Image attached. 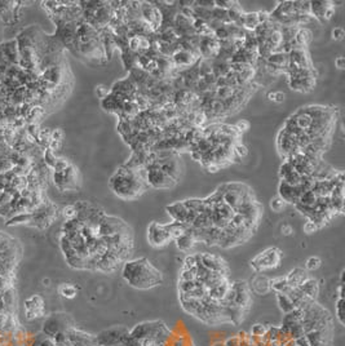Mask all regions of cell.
<instances>
[{"label":"cell","instance_id":"1","mask_svg":"<svg viewBox=\"0 0 345 346\" xmlns=\"http://www.w3.org/2000/svg\"><path fill=\"white\" fill-rule=\"evenodd\" d=\"M123 279L131 287L137 289H149L161 284L163 281L162 273L152 265L147 259H137L124 262L122 270Z\"/></svg>","mask_w":345,"mask_h":346},{"label":"cell","instance_id":"2","mask_svg":"<svg viewBox=\"0 0 345 346\" xmlns=\"http://www.w3.org/2000/svg\"><path fill=\"white\" fill-rule=\"evenodd\" d=\"M112 190L123 200H134L150 188L146 181L141 180L137 169L120 167L109 181Z\"/></svg>","mask_w":345,"mask_h":346},{"label":"cell","instance_id":"3","mask_svg":"<svg viewBox=\"0 0 345 346\" xmlns=\"http://www.w3.org/2000/svg\"><path fill=\"white\" fill-rule=\"evenodd\" d=\"M282 261V251L277 247H270L265 251L260 252L253 260H251V267L256 273H263L268 270L275 269Z\"/></svg>","mask_w":345,"mask_h":346},{"label":"cell","instance_id":"4","mask_svg":"<svg viewBox=\"0 0 345 346\" xmlns=\"http://www.w3.org/2000/svg\"><path fill=\"white\" fill-rule=\"evenodd\" d=\"M70 328H73V323L66 314H53L44 323L43 335L55 337L58 333H66Z\"/></svg>","mask_w":345,"mask_h":346},{"label":"cell","instance_id":"5","mask_svg":"<svg viewBox=\"0 0 345 346\" xmlns=\"http://www.w3.org/2000/svg\"><path fill=\"white\" fill-rule=\"evenodd\" d=\"M145 168H146V171H147L146 182L150 188L162 189V190H164V189H171L176 185V181H174L171 177L164 175L163 172L159 169V167H158V164H157V160H155L154 163L146 166Z\"/></svg>","mask_w":345,"mask_h":346},{"label":"cell","instance_id":"6","mask_svg":"<svg viewBox=\"0 0 345 346\" xmlns=\"http://www.w3.org/2000/svg\"><path fill=\"white\" fill-rule=\"evenodd\" d=\"M147 240L150 245L155 248H161L168 244L172 240L168 230L166 229V224H159L157 221H153L147 227Z\"/></svg>","mask_w":345,"mask_h":346},{"label":"cell","instance_id":"7","mask_svg":"<svg viewBox=\"0 0 345 346\" xmlns=\"http://www.w3.org/2000/svg\"><path fill=\"white\" fill-rule=\"evenodd\" d=\"M130 330L123 326H115V327L105 330L96 336L98 346H114L118 343H122V340L125 335H128Z\"/></svg>","mask_w":345,"mask_h":346},{"label":"cell","instance_id":"8","mask_svg":"<svg viewBox=\"0 0 345 346\" xmlns=\"http://www.w3.org/2000/svg\"><path fill=\"white\" fill-rule=\"evenodd\" d=\"M199 265L208 269L209 271H219V273L226 274V275L229 273L228 265L221 257L216 256V255L207 253V252L198 253V266Z\"/></svg>","mask_w":345,"mask_h":346},{"label":"cell","instance_id":"9","mask_svg":"<svg viewBox=\"0 0 345 346\" xmlns=\"http://www.w3.org/2000/svg\"><path fill=\"white\" fill-rule=\"evenodd\" d=\"M44 311H46V305H44V300L39 296H31L28 300L25 301V315L28 320H34V319H38L40 316L44 315Z\"/></svg>","mask_w":345,"mask_h":346},{"label":"cell","instance_id":"10","mask_svg":"<svg viewBox=\"0 0 345 346\" xmlns=\"http://www.w3.org/2000/svg\"><path fill=\"white\" fill-rule=\"evenodd\" d=\"M157 164L164 175H167L177 182L180 175H181V168H180V162L176 158V155L167 159H157Z\"/></svg>","mask_w":345,"mask_h":346},{"label":"cell","instance_id":"11","mask_svg":"<svg viewBox=\"0 0 345 346\" xmlns=\"http://www.w3.org/2000/svg\"><path fill=\"white\" fill-rule=\"evenodd\" d=\"M288 84L291 89L296 90V92L307 93L314 88L315 78H288Z\"/></svg>","mask_w":345,"mask_h":346},{"label":"cell","instance_id":"12","mask_svg":"<svg viewBox=\"0 0 345 346\" xmlns=\"http://www.w3.org/2000/svg\"><path fill=\"white\" fill-rule=\"evenodd\" d=\"M278 196H281L287 204H296L299 202V195L296 193V188L281 181L278 186Z\"/></svg>","mask_w":345,"mask_h":346},{"label":"cell","instance_id":"13","mask_svg":"<svg viewBox=\"0 0 345 346\" xmlns=\"http://www.w3.org/2000/svg\"><path fill=\"white\" fill-rule=\"evenodd\" d=\"M308 278H309V274H308L307 270L296 267V269L291 270L290 273L286 275V282L291 288H296V287L301 286Z\"/></svg>","mask_w":345,"mask_h":346},{"label":"cell","instance_id":"14","mask_svg":"<svg viewBox=\"0 0 345 346\" xmlns=\"http://www.w3.org/2000/svg\"><path fill=\"white\" fill-rule=\"evenodd\" d=\"M250 288L251 292H255L256 294H260V296L269 293V292L272 291V289H270L269 278H267V276L263 275V274H257V275L252 279V282H251L250 284Z\"/></svg>","mask_w":345,"mask_h":346},{"label":"cell","instance_id":"15","mask_svg":"<svg viewBox=\"0 0 345 346\" xmlns=\"http://www.w3.org/2000/svg\"><path fill=\"white\" fill-rule=\"evenodd\" d=\"M299 288L308 298H310V300L313 301H315V298L318 297V293H319V284H318V281L314 278H310V276L299 287Z\"/></svg>","mask_w":345,"mask_h":346},{"label":"cell","instance_id":"16","mask_svg":"<svg viewBox=\"0 0 345 346\" xmlns=\"http://www.w3.org/2000/svg\"><path fill=\"white\" fill-rule=\"evenodd\" d=\"M166 210H167V212H168V215L174 218V221H177V222H182V224H185V217H186L188 208L185 207L184 202L174 203V204L168 205Z\"/></svg>","mask_w":345,"mask_h":346},{"label":"cell","instance_id":"17","mask_svg":"<svg viewBox=\"0 0 345 346\" xmlns=\"http://www.w3.org/2000/svg\"><path fill=\"white\" fill-rule=\"evenodd\" d=\"M331 6V2H310V16L318 21L325 22V13Z\"/></svg>","mask_w":345,"mask_h":346},{"label":"cell","instance_id":"18","mask_svg":"<svg viewBox=\"0 0 345 346\" xmlns=\"http://www.w3.org/2000/svg\"><path fill=\"white\" fill-rule=\"evenodd\" d=\"M313 40V33L307 28H299L296 31V35H295V44L299 48L307 49V47L309 45L310 41Z\"/></svg>","mask_w":345,"mask_h":346},{"label":"cell","instance_id":"19","mask_svg":"<svg viewBox=\"0 0 345 346\" xmlns=\"http://www.w3.org/2000/svg\"><path fill=\"white\" fill-rule=\"evenodd\" d=\"M265 62L270 63L273 66H277V67L282 68L283 74H285L286 67L288 65V56L285 55L282 52H273L268 56V58L265 60Z\"/></svg>","mask_w":345,"mask_h":346},{"label":"cell","instance_id":"20","mask_svg":"<svg viewBox=\"0 0 345 346\" xmlns=\"http://www.w3.org/2000/svg\"><path fill=\"white\" fill-rule=\"evenodd\" d=\"M175 243H176L177 249L181 252H189L190 249H193V247L196 245V240H194L190 235L186 234V233H185L184 235H181V237L176 238V239H175Z\"/></svg>","mask_w":345,"mask_h":346},{"label":"cell","instance_id":"21","mask_svg":"<svg viewBox=\"0 0 345 346\" xmlns=\"http://www.w3.org/2000/svg\"><path fill=\"white\" fill-rule=\"evenodd\" d=\"M270 283V289L274 291L275 293H287L291 289V287L288 286L287 282H286V276H278V278L269 279Z\"/></svg>","mask_w":345,"mask_h":346},{"label":"cell","instance_id":"22","mask_svg":"<svg viewBox=\"0 0 345 346\" xmlns=\"http://www.w3.org/2000/svg\"><path fill=\"white\" fill-rule=\"evenodd\" d=\"M186 227H188V225L182 224V222H177V221H174V222L166 224V229L168 230L172 240H175L176 238L184 235L185 233H186Z\"/></svg>","mask_w":345,"mask_h":346},{"label":"cell","instance_id":"23","mask_svg":"<svg viewBox=\"0 0 345 346\" xmlns=\"http://www.w3.org/2000/svg\"><path fill=\"white\" fill-rule=\"evenodd\" d=\"M275 296H277L278 306H279V309L283 311V313L287 314V313H291L292 310H295L294 303H292V300L288 297L287 294L275 293Z\"/></svg>","mask_w":345,"mask_h":346},{"label":"cell","instance_id":"24","mask_svg":"<svg viewBox=\"0 0 345 346\" xmlns=\"http://www.w3.org/2000/svg\"><path fill=\"white\" fill-rule=\"evenodd\" d=\"M234 92H235V89H234V88L229 87V85H224V87L215 88V92H213V95H215V98H218V100L225 101V100H229V98L233 97Z\"/></svg>","mask_w":345,"mask_h":346},{"label":"cell","instance_id":"25","mask_svg":"<svg viewBox=\"0 0 345 346\" xmlns=\"http://www.w3.org/2000/svg\"><path fill=\"white\" fill-rule=\"evenodd\" d=\"M299 204L304 205V207H309V208H313L315 207V204H317V196L314 195V193H313L312 190L309 191H305L304 194H303L299 198ZM296 203V204H297Z\"/></svg>","mask_w":345,"mask_h":346},{"label":"cell","instance_id":"26","mask_svg":"<svg viewBox=\"0 0 345 346\" xmlns=\"http://www.w3.org/2000/svg\"><path fill=\"white\" fill-rule=\"evenodd\" d=\"M58 292H60V294L62 297L74 298L76 296V293H78V289H76V287L74 286V284L63 283L61 284L60 288H58Z\"/></svg>","mask_w":345,"mask_h":346},{"label":"cell","instance_id":"27","mask_svg":"<svg viewBox=\"0 0 345 346\" xmlns=\"http://www.w3.org/2000/svg\"><path fill=\"white\" fill-rule=\"evenodd\" d=\"M184 204L185 207L188 208V210H191V211H196L198 215H202L204 211V203H203V199H188V200H184Z\"/></svg>","mask_w":345,"mask_h":346},{"label":"cell","instance_id":"28","mask_svg":"<svg viewBox=\"0 0 345 346\" xmlns=\"http://www.w3.org/2000/svg\"><path fill=\"white\" fill-rule=\"evenodd\" d=\"M270 208H272L273 212L275 213H281L283 210H286V207H287V203L285 202V200L281 198V196H274V198H272L270 199V203H269Z\"/></svg>","mask_w":345,"mask_h":346},{"label":"cell","instance_id":"29","mask_svg":"<svg viewBox=\"0 0 345 346\" xmlns=\"http://www.w3.org/2000/svg\"><path fill=\"white\" fill-rule=\"evenodd\" d=\"M198 267V266H197ZM197 267L194 269H182L180 274V281L181 282H193L197 279Z\"/></svg>","mask_w":345,"mask_h":346},{"label":"cell","instance_id":"30","mask_svg":"<svg viewBox=\"0 0 345 346\" xmlns=\"http://www.w3.org/2000/svg\"><path fill=\"white\" fill-rule=\"evenodd\" d=\"M335 313H336L337 322L344 326V298H337L336 305H335Z\"/></svg>","mask_w":345,"mask_h":346},{"label":"cell","instance_id":"31","mask_svg":"<svg viewBox=\"0 0 345 346\" xmlns=\"http://www.w3.org/2000/svg\"><path fill=\"white\" fill-rule=\"evenodd\" d=\"M267 326L263 325V323H256V325H253L252 330H251V336L255 338H263L265 333H267Z\"/></svg>","mask_w":345,"mask_h":346},{"label":"cell","instance_id":"32","mask_svg":"<svg viewBox=\"0 0 345 346\" xmlns=\"http://www.w3.org/2000/svg\"><path fill=\"white\" fill-rule=\"evenodd\" d=\"M233 154L234 156H236V158H246V156L248 155V149L243 144H241V142H236L235 145L233 146Z\"/></svg>","mask_w":345,"mask_h":346},{"label":"cell","instance_id":"33","mask_svg":"<svg viewBox=\"0 0 345 346\" xmlns=\"http://www.w3.org/2000/svg\"><path fill=\"white\" fill-rule=\"evenodd\" d=\"M294 8L297 14H310V2H294Z\"/></svg>","mask_w":345,"mask_h":346},{"label":"cell","instance_id":"34","mask_svg":"<svg viewBox=\"0 0 345 346\" xmlns=\"http://www.w3.org/2000/svg\"><path fill=\"white\" fill-rule=\"evenodd\" d=\"M62 217L65 218L66 221H70V220H75L76 216H78V211H76L75 205L74 204H70V205H66L65 208L62 210Z\"/></svg>","mask_w":345,"mask_h":346},{"label":"cell","instance_id":"35","mask_svg":"<svg viewBox=\"0 0 345 346\" xmlns=\"http://www.w3.org/2000/svg\"><path fill=\"white\" fill-rule=\"evenodd\" d=\"M321 265H322V260L317 256L309 257V259L307 260V262H305V267H307V270H309V271H314V270L319 269Z\"/></svg>","mask_w":345,"mask_h":346},{"label":"cell","instance_id":"36","mask_svg":"<svg viewBox=\"0 0 345 346\" xmlns=\"http://www.w3.org/2000/svg\"><path fill=\"white\" fill-rule=\"evenodd\" d=\"M198 266V253L188 255L184 260V269H194Z\"/></svg>","mask_w":345,"mask_h":346},{"label":"cell","instance_id":"37","mask_svg":"<svg viewBox=\"0 0 345 346\" xmlns=\"http://www.w3.org/2000/svg\"><path fill=\"white\" fill-rule=\"evenodd\" d=\"M292 171H295L294 167H292V164L288 163V162L286 160L285 163H283L282 166H281V168H279V177H281V180H282V178H285L286 176H287L288 173H291V172H292Z\"/></svg>","mask_w":345,"mask_h":346},{"label":"cell","instance_id":"38","mask_svg":"<svg viewBox=\"0 0 345 346\" xmlns=\"http://www.w3.org/2000/svg\"><path fill=\"white\" fill-rule=\"evenodd\" d=\"M318 229H319V226H318L315 222H313V221H310V220H308L307 222L304 224V226H303V230H304L305 234H308V235L314 234V233L317 232Z\"/></svg>","mask_w":345,"mask_h":346},{"label":"cell","instance_id":"39","mask_svg":"<svg viewBox=\"0 0 345 346\" xmlns=\"http://www.w3.org/2000/svg\"><path fill=\"white\" fill-rule=\"evenodd\" d=\"M69 166H70V163H69L66 159L57 158V160H56V163H55V167H53V172H62V171H65Z\"/></svg>","mask_w":345,"mask_h":346},{"label":"cell","instance_id":"40","mask_svg":"<svg viewBox=\"0 0 345 346\" xmlns=\"http://www.w3.org/2000/svg\"><path fill=\"white\" fill-rule=\"evenodd\" d=\"M96 95H97L98 98H101V100H103V98H106L107 96L110 95V90L107 89V87L106 85H97L96 87Z\"/></svg>","mask_w":345,"mask_h":346},{"label":"cell","instance_id":"41","mask_svg":"<svg viewBox=\"0 0 345 346\" xmlns=\"http://www.w3.org/2000/svg\"><path fill=\"white\" fill-rule=\"evenodd\" d=\"M331 36H332V39H334V40H342V39H344V36H345V31H344V29L342 28H340V26H337V28H335L334 30L331 31Z\"/></svg>","mask_w":345,"mask_h":346},{"label":"cell","instance_id":"42","mask_svg":"<svg viewBox=\"0 0 345 346\" xmlns=\"http://www.w3.org/2000/svg\"><path fill=\"white\" fill-rule=\"evenodd\" d=\"M256 14H257L258 24H267V22L270 21V13H268V12L258 11L256 12Z\"/></svg>","mask_w":345,"mask_h":346},{"label":"cell","instance_id":"43","mask_svg":"<svg viewBox=\"0 0 345 346\" xmlns=\"http://www.w3.org/2000/svg\"><path fill=\"white\" fill-rule=\"evenodd\" d=\"M234 127H235V129L240 132V133H242V132L250 129V122H247V120H240Z\"/></svg>","mask_w":345,"mask_h":346},{"label":"cell","instance_id":"44","mask_svg":"<svg viewBox=\"0 0 345 346\" xmlns=\"http://www.w3.org/2000/svg\"><path fill=\"white\" fill-rule=\"evenodd\" d=\"M286 100V93L282 92V90H277V92H274V95H273V102H275V104H282V102H285Z\"/></svg>","mask_w":345,"mask_h":346},{"label":"cell","instance_id":"45","mask_svg":"<svg viewBox=\"0 0 345 346\" xmlns=\"http://www.w3.org/2000/svg\"><path fill=\"white\" fill-rule=\"evenodd\" d=\"M63 136H65V134H63L62 129H55V131H52V140H55V141L62 142Z\"/></svg>","mask_w":345,"mask_h":346},{"label":"cell","instance_id":"46","mask_svg":"<svg viewBox=\"0 0 345 346\" xmlns=\"http://www.w3.org/2000/svg\"><path fill=\"white\" fill-rule=\"evenodd\" d=\"M335 66H336L339 70H342L345 67V58L342 56H339L337 58H335Z\"/></svg>","mask_w":345,"mask_h":346},{"label":"cell","instance_id":"47","mask_svg":"<svg viewBox=\"0 0 345 346\" xmlns=\"http://www.w3.org/2000/svg\"><path fill=\"white\" fill-rule=\"evenodd\" d=\"M281 232H282L283 235H291L294 233V229H292L290 225H283V226L281 227Z\"/></svg>","mask_w":345,"mask_h":346}]
</instances>
